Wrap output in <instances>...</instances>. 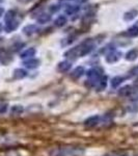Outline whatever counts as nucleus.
I'll list each match as a JSON object with an SVG mask.
<instances>
[{
    "label": "nucleus",
    "instance_id": "nucleus-1",
    "mask_svg": "<svg viewBox=\"0 0 138 156\" xmlns=\"http://www.w3.org/2000/svg\"><path fill=\"white\" fill-rule=\"evenodd\" d=\"M19 26V22L18 21H11L9 22V23H6V26H5V30L7 32H11V31H14V30H16L18 28Z\"/></svg>",
    "mask_w": 138,
    "mask_h": 156
},
{
    "label": "nucleus",
    "instance_id": "nucleus-2",
    "mask_svg": "<svg viewBox=\"0 0 138 156\" xmlns=\"http://www.w3.org/2000/svg\"><path fill=\"white\" fill-rule=\"evenodd\" d=\"M137 15H138V12L136 9H132V11H130L125 14L124 19L126 20V21H131V20H133L134 18H136Z\"/></svg>",
    "mask_w": 138,
    "mask_h": 156
},
{
    "label": "nucleus",
    "instance_id": "nucleus-3",
    "mask_svg": "<svg viewBox=\"0 0 138 156\" xmlns=\"http://www.w3.org/2000/svg\"><path fill=\"white\" fill-rule=\"evenodd\" d=\"M51 20V15H48V14H42L41 16L37 18V22L41 24H45L47 22H49Z\"/></svg>",
    "mask_w": 138,
    "mask_h": 156
},
{
    "label": "nucleus",
    "instance_id": "nucleus-4",
    "mask_svg": "<svg viewBox=\"0 0 138 156\" xmlns=\"http://www.w3.org/2000/svg\"><path fill=\"white\" fill-rule=\"evenodd\" d=\"M23 31L27 36H30V34H32L34 31H36V25H27V26L24 27Z\"/></svg>",
    "mask_w": 138,
    "mask_h": 156
},
{
    "label": "nucleus",
    "instance_id": "nucleus-5",
    "mask_svg": "<svg viewBox=\"0 0 138 156\" xmlns=\"http://www.w3.org/2000/svg\"><path fill=\"white\" fill-rule=\"evenodd\" d=\"M54 23H55V25H56L57 27H61V26H64V25L67 23V18L64 16H59L58 18L55 20Z\"/></svg>",
    "mask_w": 138,
    "mask_h": 156
},
{
    "label": "nucleus",
    "instance_id": "nucleus-6",
    "mask_svg": "<svg viewBox=\"0 0 138 156\" xmlns=\"http://www.w3.org/2000/svg\"><path fill=\"white\" fill-rule=\"evenodd\" d=\"M80 7L78 5H69L66 9V12L67 15H74L75 12H77L79 11Z\"/></svg>",
    "mask_w": 138,
    "mask_h": 156
},
{
    "label": "nucleus",
    "instance_id": "nucleus-7",
    "mask_svg": "<svg viewBox=\"0 0 138 156\" xmlns=\"http://www.w3.org/2000/svg\"><path fill=\"white\" fill-rule=\"evenodd\" d=\"M15 16H16V12H15V11H9L5 14L4 20H5L6 23H9V22H11L15 19Z\"/></svg>",
    "mask_w": 138,
    "mask_h": 156
},
{
    "label": "nucleus",
    "instance_id": "nucleus-8",
    "mask_svg": "<svg viewBox=\"0 0 138 156\" xmlns=\"http://www.w3.org/2000/svg\"><path fill=\"white\" fill-rule=\"evenodd\" d=\"M137 56H138V51L135 49L131 50V51H129L127 53V59L128 60H134V59H136Z\"/></svg>",
    "mask_w": 138,
    "mask_h": 156
},
{
    "label": "nucleus",
    "instance_id": "nucleus-9",
    "mask_svg": "<svg viewBox=\"0 0 138 156\" xmlns=\"http://www.w3.org/2000/svg\"><path fill=\"white\" fill-rule=\"evenodd\" d=\"M34 54H36V50H34L33 48H30L28 50H26L25 52H23V53L21 54V57H22V58H26V57L33 56Z\"/></svg>",
    "mask_w": 138,
    "mask_h": 156
},
{
    "label": "nucleus",
    "instance_id": "nucleus-10",
    "mask_svg": "<svg viewBox=\"0 0 138 156\" xmlns=\"http://www.w3.org/2000/svg\"><path fill=\"white\" fill-rule=\"evenodd\" d=\"M119 53H115V52H112L110 53L108 56H107V62H116L117 59L119 58Z\"/></svg>",
    "mask_w": 138,
    "mask_h": 156
},
{
    "label": "nucleus",
    "instance_id": "nucleus-11",
    "mask_svg": "<svg viewBox=\"0 0 138 156\" xmlns=\"http://www.w3.org/2000/svg\"><path fill=\"white\" fill-rule=\"evenodd\" d=\"M71 68V64L70 62H60L59 64V66H58V70L59 71H64V72H66L67 71V70Z\"/></svg>",
    "mask_w": 138,
    "mask_h": 156
},
{
    "label": "nucleus",
    "instance_id": "nucleus-12",
    "mask_svg": "<svg viewBox=\"0 0 138 156\" xmlns=\"http://www.w3.org/2000/svg\"><path fill=\"white\" fill-rule=\"evenodd\" d=\"M39 64H40V62L37 59H30L28 60V62H25V65H26V67H28V68H36L39 66Z\"/></svg>",
    "mask_w": 138,
    "mask_h": 156
},
{
    "label": "nucleus",
    "instance_id": "nucleus-13",
    "mask_svg": "<svg viewBox=\"0 0 138 156\" xmlns=\"http://www.w3.org/2000/svg\"><path fill=\"white\" fill-rule=\"evenodd\" d=\"M128 34L130 37H137L138 36V26H132L128 30Z\"/></svg>",
    "mask_w": 138,
    "mask_h": 156
},
{
    "label": "nucleus",
    "instance_id": "nucleus-14",
    "mask_svg": "<svg viewBox=\"0 0 138 156\" xmlns=\"http://www.w3.org/2000/svg\"><path fill=\"white\" fill-rule=\"evenodd\" d=\"M83 71H84V70H83V68H82V67H81V68L78 67L76 70H75L74 72H73L72 76H73V77H79V76H81V75H82V73H83Z\"/></svg>",
    "mask_w": 138,
    "mask_h": 156
},
{
    "label": "nucleus",
    "instance_id": "nucleus-15",
    "mask_svg": "<svg viewBox=\"0 0 138 156\" xmlns=\"http://www.w3.org/2000/svg\"><path fill=\"white\" fill-rule=\"evenodd\" d=\"M122 81V77H115L114 79H112V85H113V87H116V85H119Z\"/></svg>",
    "mask_w": 138,
    "mask_h": 156
},
{
    "label": "nucleus",
    "instance_id": "nucleus-16",
    "mask_svg": "<svg viewBox=\"0 0 138 156\" xmlns=\"http://www.w3.org/2000/svg\"><path fill=\"white\" fill-rule=\"evenodd\" d=\"M15 75H19V77L21 78V77H24L25 75H26V72L23 71V70H21V69H19V70H16V72H15Z\"/></svg>",
    "mask_w": 138,
    "mask_h": 156
},
{
    "label": "nucleus",
    "instance_id": "nucleus-17",
    "mask_svg": "<svg viewBox=\"0 0 138 156\" xmlns=\"http://www.w3.org/2000/svg\"><path fill=\"white\" fill-rule=\"evenodd\" d=\"M59 9V7L56 5V7H54V5H52V7H51V11L52 12H57Z\"/></svg>",
    "mask_w": 138,
    "mask_h": 156
},
{
    "label": "nucleus",
    "instance_id": "nucleus-18",
    "mask_svg": "<svg viewBox=\"0 0 138 156\" xmlns=\"http://www.w3.org/2000/svg\"><path fill=\"white\" fill-rule=\"evenodd\" d=\"M20 2H22V3H27V2L31 1V0H19Z\"/></svg>",
    "mask_w": 138,
    "mask_h": 156
},
{
    "label": "nucleus",
    "instance_id": "nucleus-19",
    "mask_svg": "<svg viewBox=\"0 0 138 156\" xmlns=\"http://www.w3.org/2000/svg\"><path fill=\"white\" fill-rule=\"evenodd\" d=\"M3 12H4V9H2V7H0V17H1L2 15H3Z\"/></svg>",
    "mask_w": 138,
    "mask_h": 156
},
{
    "label": "nucleus",
    "instance_id": "nucleus-20",
    "mask_svg": "<svg viewBox=\"0 0 138 156\" xmlns=\"http://www.w3.org/2000/svg\"><path fill=\"white\" fill-rule=\"evenodd\" d=\"M76 1H78V2H80V3H83V2H86L87 0H76Z\"/></svg>",
    "mask_w": 138,
    "mask_h": 156
},
{
    "label": "nucleus",
    "instance_id": "nucleus-21",
    "mask_svg": "<svg viewBox=\"0 0 138 156\" xmlns=\"http://www.w3.org/2000/svg\"><path fill=\"white\" fill-rule=\"evenodd\" d=\"M1 28H2V26H1V24H0V31H1Z\"/></svg>",
    "mask_w": 138,
    "mask_h": 156
}]
</instances>
